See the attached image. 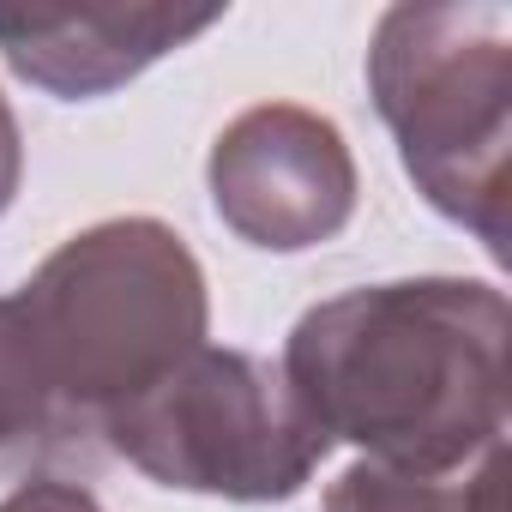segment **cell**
<instances>
[{"instance_id":"6da1fadb","label":"cell","mask_w":512,"mask_h":512,"mask_svg":"<svg viewBox=\"0 0 512 512\" xmlns=\"http://www.w3.org/2000/svg\"><path fill=\"white\" fill-rule=\"evenodd\" d=\"M506 332L494 284H368L308 308L278 368L326 440L404 476H458L506 434Z\"/></svg>"},{"instance_id":"7a4b0ae2","label":"cell","mask_w":512,"mask_h":512,"mask_svg":"<svg viewBox=\"0 0 512 512\" xmlns=\"http://www.w3.org/2000/svg\"><path fill=\"white\" fill-rule=\"evenodd\" d=\"M55 422H97L205 344V278L175 229L115 217L55 247L13 296Z\"/></svg>"},{"instance_id":"3957f363","label":"cell","mask_w":512,"mask_h":512,"mask_svg":"<svg viewBox=\"0 0 512 512\" xmlns=\"http://www.w3.org/2000/svg\"><path fill=\"white\" fill-rule=\"evenodd\" d=\"M368 91L434 211L506 260L512 25L500 7H392L368 49Z\"/></svg>"},{"instance_id":"277c9868","label":"cell","mask_w":512,"mask_h":512,"mask_svg":"<svg viewBox=\"0 0 512 512\" xmlns=\"http://www.w3.org/2000/svg\"><path fill=\"white\" fill-rule=\"evenodd\" d=\"M103 434L151 482L223 500H290L332 452L278 362L211 344L109 410Z\"/></svg>"},{"instance_id":"5b68a950","label":"cell","mask_w":512,"mask_h":512,"mask_svg":"<svg viewBox=\"0 0 512 512\" xmlns=\"http://www.w3.org/2000/svg\"><path fill=\"white\" fill-rule=\"evenodd\" d=\"M217 217L272 253L332 241L356 211V163L344 133L296 103H260L223 127L211 151Z\"/></svg>"},{"instance_id":"8992f818","label":"cell","mask_w":512,"mask_h":512,"mask_svg":"<svg viewBox=\"0 0 512 512\" xmlns=\"http://www.w3.org/2000/svg\"><path fill=\"white\" fill-rule=\"evenodd\" d=\"M217 7H0L7 67L55 97H103L211 31Z\"/></svg>"},{"instance_id":"52a82bcc","label":"cell","mask_w":512,"mask_h":512,"mask_svg":"<svg viewBox=\"0 0 512 512\" xmlns=\"http://www.w3.org/2000/svg\"><path fill=\"white\" fill-rule=\"evenodd\" d=\"M506 482V446L482 452L464 476H404L386 464H356L332 482L326 512H500Z\"/></svg>"},{"instance_id":"ba28073f","label":"cell","mask_w":512,"mask_h":512,"mask_svg":"<svg viewBox=\"0 0 512 512\" xmlns=\"http://www.w3.org/2000/svg\"><path fill=\"white\" fill-rule=\"evenodd\" d=\"M43 422H55L49 386H43V362L31 350V332H25L19 302L0 296V446L25 440Z\"/></svg>"},{"instance_id":"9c48e42d","label":"cell","mask_w":512,"mask_h":512,"mask_svg":"<svg viewBox=\"0 0 512 512\" xmlns=\"http://www.w3.org/2000/svg\"><path fill=\"white\" fill-rule=\"evenodd\" d=\"M0 512H103V506L73 482H25L0 500Z\"/></svg>"},{"instance_id":"30bf717a","label":"cell","mask_w":512,"mask_h":512,"mask_svg":"<svg viewBox=\"0 0 512 512\" xmlns=\"http://www.w3.org/2000/svg\"><path fill=\"white\" fill-rule=\"evenodd\" d=\"M19 121H13V109H7V97H0V211L13 205V193H19Z\"/></svg>"}]
</instances>
